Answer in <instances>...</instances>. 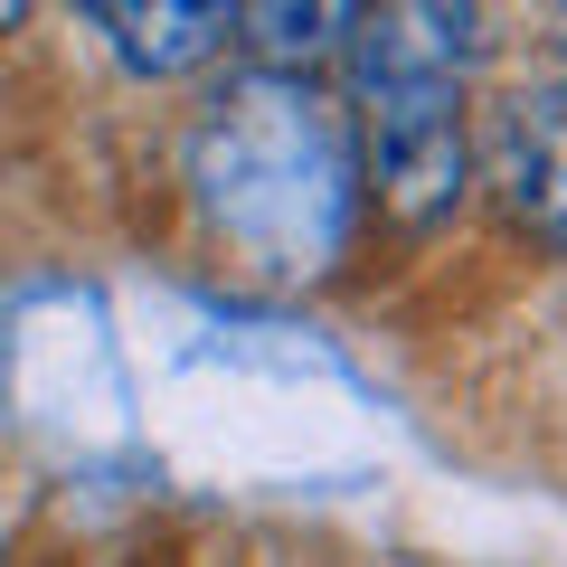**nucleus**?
Here are the masks:
<instances>
[{"label": "nucleus", "instance_id": "nucleus-1", "mask_svg": "<svg viewBox=\"0 0 567 567\" xmlns=\"http://www.w3.org/2000/svg\"><path fill=\"white\" fill-rule=\"evenodd\" d=\"M199 189L227 218V237L265 246L284 275H312L341 237V189H350L331 104L303 95L293 76H246L199 123Z\"/></svg>", "mask_w": 567, "mask_h": 567}, {"label": "nucleus", "instance_id": "nucleus-2", "mask_svg": "<svg viewBox=\"0 0 567 567\" xmlns=\"http://www.w3.org/2000/svg\"><path fill=\"white\" fill-rule=\"evenodd\" d=\"M473 10H379L360 20V133L369 181L398 218H445L464 199V58Z\"/></svg>", "mask_w": 567, "mask_h": 567}, {"label": "nucleus", "instance_id": "nucleus-3", "mask_svg": "<svg viewBox=\"0 0 567 567\" xmlns=\"http://www.w3.org/2000/svg\"><path fill=\"white\" fill-rule=\"evenodd\" d=\"M85 20L114 39V58L133 66V76H181V66L218 58V39L237 29V10H227V0H95Z\"/></svg>", "mask_w": 567, "mask_h": 567}, {"label": "nucleus", "instance_id": "nucleus-4", "mask_svg": "<svg viewBox=\"0 0 567 567\" xmlns=\"http://www.w3.org/2000/svg\"><path fill=\"white\" fill-rule=\"evenodd\" d=\"M502 189L511 218L567 246V95H520L502 123Z\"/></svg>", "mask_w": 567, "mask_h": 567}, {"label": "nucleus", "instance_id": "nucleus-5", "mask_svg": "<svg viewBox=\"0 0 567 567\" xmlns=\"http://www.w3.org/2000/svg\"><path fill=\"white\" fill-rule=\"evenodd\" d=\"M237 29L275 66H293V58H322L341 29H360V10H331V0H303V10H293V0H265V10H237Z\"/></svg>", "mask_w": 567, "mask_h": 567}, {"label": "nucleus", "instance_id": "nucleus-6", "mask_svg": "<svg viewBox=\"0 0 567 567\" xmlns=\"http://www.w3.org/2000/svg\"><path fill=\"white\" fill-rule=\"evenodd\" d=\"M10 29H20V0H0V39H10Z\"/></svg>", "mask_w": 567, "mask_h": 567}]
</instances>
